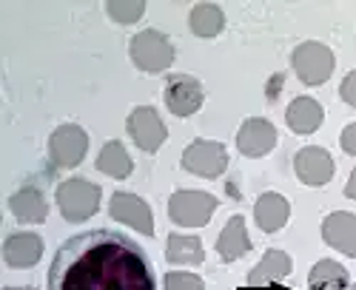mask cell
<instances>
[{
  "instance_id": "obj_1",
  "label": "cell",
  "mask_w": 356,
  "mask_h": 290,
  "mask_svg": "<svg viewBox=\"0 0 356 290\" xmlns=\"http://www.w3.org/2000/svg\"><path fill=\"white\" fill-rule=\"evenodd\" d=\"M49 290H157L143 248L120 230H86L57 248Z\"/></svg>"
},
{
  "instance_id": "obj_2",
  "label": "cell",
  "mask_w": 356,
  "mask_h": 290,
  "mask_svg": "<svg viewBox=\"0 0 356 290\" xmlns=\"http://www.w3.org/2000/svg\"><path fill=\"white\" fill-rule=\"evenodd\" d=\"M100 196H103L100 185L88 182V180H80V177L60 182V185H57V194H54L57 208H60L66 222H86V219H92L97 214V208H100Z\"/></svg>"
},
{
  "instance_id": "obj_3",
  "label": "cell",
  "mask_w": 356,
  "mask_h": 290,
  "mask_svg": "<svg viewBox=\"0 0 356 290\" xmlns=\"http://www.w3.org/2000/svg\"><path fill=\"white\" fill-rule=\"evenodd\" d=\"M129 54L131 63L148 74H160L174 63V46L157 28H145V32L134 35L129 43Z\"/></svg>"
},
{
  "instance_id": "obj_4",
  "label": "cell",
  "mask_w": 356,
  "mask_h": 290,
  "mask_svg": "<svg viewBox=\"0 0 356 290\" xmlns=\"http://www.w3.org/2000/svg\"><path fill=\"white\" fill-rule=\"evenodd\" d=\"M291 66L296 71L305 85H322L334 74V51L325 46V43H316V40H308V43H300L291 54Z\"/></svg>"
},
{
  "instance_id": "obj_5",
  "label": "cell",
  "mask_w": 356,
  "mask_h": 290,
  "mask_svg": "<svg viewBox=\"0 0 356 290\" xmlns=\"http://www.w3.org/2000/svg\"><path fill=\"white\" fill-rule=\"evenodd\" d=\"M217 196L205 194V191H177L168 199V216L174 225H186V228H202L217 211Z\"/></svg>"
},
{
  "instance_id": "obj_6",
  "label": "cell",
  "mask_w": 356,
  "mask_h": 290,
  "mask_svg": "<svg viewBox=\"0 0 356 290\" xmlns=\"http://www.w3.org/2000/svg\"><path fill=\"white\" fill-rule=\"evenodd\" d=\"M183 168L188 173H197L202 180H217L228 168V151L217 139H194L183 151Z\"/></svg>"
},
{
  "instance_id": "obj_7",
  "label": "cell",
  "mask_w": 356,
  "mask_h": 290,
  "mask_svg": "<svg viewBox=\"0 0 356 290\" xmlns=\"http://www.w3.org/2000/svg\"><path fill=\"white\" fill-rule=\"evenodd\" d=\"M86 151H88V134L74 123L57 126L54 134L49 137V157L57 168H77Z\"/></svg>"
},
{
  "instance_id": "obj_8",
  "label": "cell",
  "mask_w": 356,
  "mask_h": 290,
  "mask_svg": "<svg viewBox=\"0 0 356 290\" xmlns=\"http://www.w3.org/2000/svg\"><path fill=\"white\" fill-rule=\"evenodd\" d=\"M126 131H129V137L134 139L137 148L145 151V154L160 151V145H163L165 137H168L165 123L160 120L157 108H152V105H137V108L129 114V120H126Z\"/></svg>"
},
{
  "instance_id": "obj_9",
  "label": "cell",
  "mask_w": 356,
  "mask_h": 290,
  "mask_svg": "<svg viewBox=\"0 0 356 290\" xmlns=\"http://www.w3.org/2000/svg\"><path fill=\"white\" fill-rule=\"evenodd\" d=\"M108 214H111L114 222L131 225L134 230H140L143 237H154V216H152V208H148V202L140 199L137 194L117 191V194L111 196Z\"/></svg>"
},
{
  "instance_id": "obj_10",
  "label": "cell",
  "mask_w": 356,
  "mask_h": 290,
  "mask_svg": "<svg viewBox=\"0 0 356 290\" xmlns=\"http://www.w3.org/2000/svg\"><path fill=\"white\" fill-rule=\"evenodd\" d=\"M205 92H202V83L191 74H174L165 85V105L171 114L177 117H191L202 108Z\"/></svg>"
},
{
  "instance_id": "obj_11",
  "label": "cell",
  "mask_w": 356,
  "mask_h": 290,
  "mask_svg": "<svg viewBox=\"0 0 356 290\" xmlns=\"http://www.w3.org/2000/svg\"><path fill=\"white\" fill-rule=\"evenodd\" d=\"M293 171L305 185L319 188V185H328L334 177V160L331 154L319 148V145H308V148L296 151L293 157Z\"/></svg>"
},
{
  "instance_id": "obj_12",
  "label": "cell",
  "mask_w": 356,
  "mask_h": 290,
  "mask_svg": "<svg viewBox=\"0 0 356 290\" xmlns=\"http://www.w3.org/2000/svg\"><path fill=\"white\" fill-rule=\"evenodd\" d=\"M277 145V128L274 123L262 120V117H248L243 126H240V134H236V148L245 157H265L271 154Z\"/></svg>"
},
{
  "instance_id": "obj_13",
  "label": "cell",
  "mask_w": 356,
  "mask_h": 290,
  "mask_svg": "<svg viewBox=\"0 0 356 290\" xmlns=\"http://www.w3.org/2000/svg\"><path fill=\"white\" fill-rule=\"evenodd\" d=\"M322 239L334 250L356 259V214L348 211H334L322 222Z\"/></svg>"
},
{
  "instance_id": "obj_14",
  "label": "cell",
  "mask_w": 356,
  "mask_h": 290,
  "mask_svg": "<svg viewBox=\"0 0 356 290\" xmlns=\"http://www.w3.org/2000/svg\"><path fill=\"white\" fill-rule=\"evenodd\" d=\"M291 256L285 250H265V256L259 259V265L248 273V287L243 290H262V287H277L288 273H291Z\"/></svg>"
},
{
  "instance_id": "obj_15",
  "label": "cell",
  "mask_w": 356,
  "mask_h": 290,
  "mask_svg": "<svg viewBox=\"0 0 356 290\" xmlns=\"http://www.w3.org/2000/svg\"><path fill=\"white\" fill-rule=\"evenodd\" d=\"M40 256H43V239L38 234H29V230L9 234L3 242V259L9 268H32L40 262Z\"/></svg>"
},
{
  "instance_id": "obj_16",
  "label": "cell",
  "mask_w": 356,
  "mask_h": 290,
  "mask_svg": "<svg viewBox=\"0 0 356 290\" xmlns=\"http://www.w3.org/2000/svg\"><path fill=\"white\" fill-rule=\"evenodd\" d=\"M9 208L17 222H29V225L43 222L49 216V202L38 185H23L20 191H15L9 199Z\"/></svg>"
},
{
  "instance_id": "obj_17",
  "label": "cell",
  "mask_w": 356,
  "mask_h": 290,
  "mask_svg": "<svg viewBox=\"0 0 356 290\" xmlns=\"http://www.w3.org/2000/svg\"><path fill=\"white\" fill-rule=\"evenodd\" d=\"M248 250H251V239H248V230H245V219L236 214L222 228V234L217 239V253H220L222 262H236V259H243Z\"/></svg>"
},
{
  "instance_id": "obj_18",
  "label": "cell",
  "mask_w": 356,
  "mask_h": 290,
  "mask_svg": "<svg viewBox=\"0 0 356 290\" xmlns=\"http://www.w3.org/2000/svg\"><path fill=\"white\" fill-rule=\"evenodd\" d=\"M288 216H291L288 199L282 194H274V191L262 194L257 199V205H254V219H257V225L265 230V234H277V230L288 222Z\"/></svg>"
},
{
  "instance_id": "obj_19",
  "label": "cell",
  "mask_w": 356,
  "mask_h": 290,
  "mask_svg": "<svg viewBox=\"0 0 356 290\" xmlns=\"http://www.w3.org/2000/svg\"><path fill=\"white\" fill-rule=\"evenodd\" d=\"M325 120V111L314 97H296L285 111V123L293 134H314Z\"/></svg>"
},
{
  "instance_id": "obj_20",
  "label": "cell",
  "mask_w": 356,
  "mask_h": 290,
  "mask_svg": "<svg viewBox=\"0 0 356 290\" xmlns=\"http://www.w3.org/2000/svg\"><path fill=\"white\" fill-rule=\"evenodd\" d=\"M308 290H350L348 271L334 259H319L308 273Z\"/></svg>"
},
{
  "instance_id": "obj_21",
  "label": "cell",
  "mask_w": 356,
  "mask_h": 290,
  "mask_svg": "<svg viewBox=\"0 0 356 290\" xmlns=\"http://www.w3.org/2000/svg\"><path fill=\"white\" fill-rule=\"evenodd\" d=\"M97 171L106 173V177H111V180H126L134 171V162H131L126 145L120 139H111V142L103 145V151L97 157Z\"/></svg>"
},
{
  "instance_id": "obj_22",
  "label": "cell",
  "mask_w": 356,
  "mask_h": 290,
  "mask_svg": "<svg viewBox=\"0 0 356 290\" xmlns=\"http://www.w3.org/2000/svg\"><path fill=\"white\" fill-rule=\"evenodd\" d=\"M165 259L171 265H202L205 248L200 237H186V234H171L165 242Z\"/></svg>"
},
{
  "instance_id": "obj_23",
  "label": "cell",
  "mask_w": 356,
  "mask_h": 290,
  "mask_svg": "<svg viewBox=\"0 0 356 290\" xmlns=\"http://www.w3.org/2000/svg\"><path fill=\"white\" fill-rule=\"evenodd\" d=\"M188 26L197 37H217L222 28H225V15L217 3H197L191 9Z\"/></svg>"
},
{
  "instance_id": "obj_24",
  "label": "cell",
  "mask_w": 356,
  "mask_h": 290,
  "mask_svg": "<svg viewBox=\"0 0 356 290\" xmlns=\"http://www.w3.org/2000/svg\"><path fill=\"white\" fill-rule=\"evenodd\" d=\"M106 12H108V17L114 23L129 26V23H137L143 17L145 3L143 0H111V3H106Z\"/></svg>"
},
{
  "instance_id": "obj_25",
  "label": "cell",
  "mask_w": 356,
  "mask_h": 290,
  "mask_svg": "<svg viewBox=\"0 0 356 290\" xmlns=\"http://www.w3.org/2000/svg\"><path fill=\"white\" fill-rule=\"evenodd\" d=\"M165 290H205V282L197 273L171 271V273H165Z\"/></svg>"
},
{
  "instance_id": "obj_26",
  "label": "cell",
  "mask_w": 356,
  "mask_h": 290,
  "mask_svg": "<svg viewBox=\"0 0 356 290\" xmlns=\"http://www.w3.org/2000/svg\"><path fill=\"white\" fill-rule=\"evenodd\" d=\"M339 97H342L348 105L356 108V69L342 80V85H339Z\"/></svg>"
},
{
  "instance_id": "obj_27",
  "label": "cell",
  "mask_w": 356,
  "mask_h": 290,
  "mask_svg": "<svg viewBox=\"0 0 356 290\" xmlns=\"http://www.w3.org/2000/svg\"><path fill=\"white\" fill-rule=\"evenodd\" d=\"M339 145H342V151H345V154L356 157V123L345 126V131H342V137H339Z\"/></svg>"
},
{
  "instance_id": "obj_28",
  "label": "cell",
  "mask_w": 356,
  "mask_h": 290,
  "mask_svg": "<svg viewBox=\"0 0 356 290\" xmlns=\"http://www.w3.org/2000/svg\"><path fill=\"white\" fill-rule=\"evenodd\" d=\"M345 196H348V199H356V168L350 171V180H348V185H345Z\"/></svg>"
},
{
  "instance_id": "obj_29",
  "label": "cell",
  "mask_w": 356,
  "mask_h": 290,
  "mask_svg": "<svg viewBox=\"0 0 356 290\" xmlns=\"http://www.w3.org/2000/svg\"><path fill=\"white\" fill-rule=\"evenodd\" d=\"M6 290H35V287H6Z\"/></svg>"
},
{
  "instance_id": "obj_30",
  "label": "cell",
  "mask_w": 356,
  "mask_h": 290,
  "mask_svg": "<svg viewBox=\"0 0 356 290\" xmlns=\"http://www.w3.org/2000/svg\"><path fill=\"white\" fill-rule=\"evenodd\" d=\"M350 290H356V284H350Z\"/></svg>"
}]
</instances>
